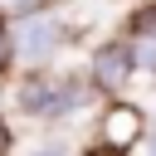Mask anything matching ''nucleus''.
Wrapping results in <instances>:
<instances>
[{
	"instance_id": "obj_1",
	"label": "nucleus",
	"mask_w": 156,
	"mask_h": 156,
	"mask_svg": "<svg viewBox=\"0 0 156 156\" xmlns=\"http://www.w3.org/2000/svg\"><path fill=\"white\" fill-rule=\"evenodd\" d=\"M73 24L58 10H39V15H24V20H10V58L20 73H39V68H58V54L73 44Z\"/></svg>"
},
{
	"instance_id": "obj_2",
	"label": "nucleus",
	"mask_w": 156,
	"mask_h": 156,
	"mask_svg": "<svg viewBox=\"0 0 156 156\" xmlns=\"http://www.w3.org/2000/svg\"><path fill=\"white\" fill-rule=\"evenodd\" d=\"M146 127H151V117H146L141 102H132V98H102V102H98V117H93V127H88V146L132 156V151L141 146Z\"/></svg>"
},
{
	"instance_id": "obj_3",
	"label": "nucleus",
	"mask_w": 156,
	"mask_h": 156,
	"mask_svg": "<svg viewBox=\"0 0 156 156\" xmlns=\"http://www.w3.org/2000/svg\"><path fill=\"white\" fill-rule=\"evenodd\" d=\"M88 83L102 93V98H127L132 78H136V63H132V49L122 34H102L93 49H88Z\"/></svg>"
},
{
	"instance_id": "obj_4",
	"label": "nucleus",
	"mask_w": 156,
	"mask_h": 156,
	"mask_svg": "<svg viewBox=\"0 0 156 156\" xmlns=\"http://www.w3.org/2000/svg\"><path fill=\"white\" fill-rule=\"evenodd\" d=\"M102 102V93L88 83L83 68H54V83H49V112H44V127H58V122H73L83 112H93Z\"/></svg>"
},
{
	"instance_id": "obj_5",
	"label": "nucleus",
	"mask_w": 156,
	"mask_h": 156,
	"mask_svg": "<svg viewBox=\"0 0 156 156\" xmlns=\"http://www.w3.org/2000/svg\"><path fill=\"white\" fill-rule=\"evenodd\" d=\"M132 49V63L136 73H151L156 78V5H132L122 15V29H117Z\"/></svg>"
},
{
	"instance_id": "obj_6",
	"label": "nucleus",
	"mask_w": 156,
	"mask_h": 156,
	"mask_svg": "<svg viewBox=\"0 0 156 156\" xmlns=\"http://www.w3.org/2000/svg\"><path fill=\"white\" fill-rule=\"evenodd\" d=\"M63 0H0V20H24V15H39V10H58Z\"/></svg>"
},
{
	"instance_id": "obj_7",
	"label": "nucleus",
	"mask_w": 156,
	"mask_h": 156,
	"mask_svg": "<svg viewBox=\"0 0 156 156\" xmlns=\"http://www.w3.org/2000/svg\"><path fill=\"white\" fill-rule=\"evenodd\" d=\"M44 132H49V136H44V141H39V146H34L29 156H78V151H73V136H68V132H58V127H44Z\"/></svg>"
},
{
	"instance_id": "obj_8",
	"label": "nucleus",
	"mask_w": 156,
	"mask_h": 156,
	"mask_svg": "<svg viewBox=\"0 0 156 156\" xmlns=\"http://www.w3.org/2000/svg\"><path fill=\"white\" fill-rule=\"evenodd\" d=\"M15 73V58H10V24L0 20V78H10Z\"/></svg>"
},
{
	"instance_id": "obj_9",
	"label": "nucleus",
	"mask_w": 156,
	"mask_h": 156,
	"mask_svg": "<svg viewBox=\"0 0 156 156\" xmlns=\"http://www.w3.org/2000/svg\"><path fill=\"white\" fill-rule=\"evenodd\" d=\"M10 146H15V127H10V117L0 112V156H10Z\"/></svg>"
},
{
	"instance_id": "obj_10",
	"label": "nucleus",
	"mask_w": 156,
	"mask_h": 156,
	"mask_svg": "<svg viewBox=\"0 0 156 156\" xmlns=\"http://www.w3.org/2000/svg\"><path fill=\"white\" fill-rule=\"evenodd\" d=\"M141 146H146V156H156V122L146 127V136H141Z\"/></svg>"
},
{
	"instance_id": "obj_11",
	"label": "nucleus",
	"mask_w": 156,
	"mask_h": 156,
	"mask_svg": "<svg viewBox=\"0 0 156 156\" xmlns=\"http://www.w3.org/2000/svg\"><path fill=\"white\" fill-rule=\"evenodd\" d=\"M78 156H117V151H102V146H83Z\"/></svg>"
},
{
	"instance_id": "obj_12",
	"label": "nucleus",
	"mask_w": 156,
	"mask_h": 156,
	"mask_svg": "<svg viewBox=\"0 0 156 156\" xmlns=\"http://www.w3.org/2000/svg\"><path fill=\"white\" fill-rule=\"evenodd\" d=\"M136 5H156V0H136Z\"/></svg>"
}]
</instances>
